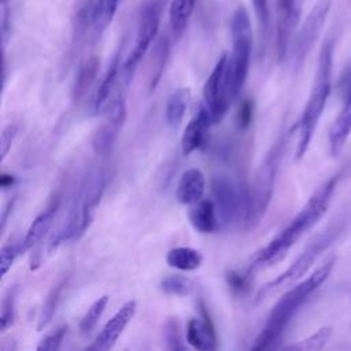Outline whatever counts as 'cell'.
<instances>
[{
  "label": "cell",
  "mask_w": 351,
  "mask_h": 351,
  "mask_svg": "<svg viewBox=\"0 0 351 351\" xmlns=\"http://www.w3.org/2000/svg\"><path fill=\"white\" fill-rule=\"evenodd\" d=\"M341 177L343 170L332 174L311 193L308 200L291 219V222L274 239H271L267 245L255 254L248 273L274 265L285 256L289 248L324 217Z\"/></svg>",
  "instance_id": "obj_1"
},
{
  "label": "cell",
  "mask_w": 351,
  "mask_h": 351,
  "mask_svg": "<svg viewBox=\"0 0 351 351\" xmlns=\"http://www.w3.org/2000/svg\"><path fill=\"white\" fill-rule=\"evenodd\" d=\"M335 256L326 259L307 278L293 285L278 299L261 332L255 337L250 351H271V347L281 337L293 315L306 303V300L328 280L335 266Z\"/></svg>",
  "instance_id": "obj_2"
},
{
  "label": "cell",
  "mask_w": 351,
  "mask_h": 351,
  "mask_svg": "<svg viewBox=\"0 0 351 351\" xmlns=\"http://www.w3.org/2000/svg\"><path fill=\"white\" fill-rule=\"evenodd\" d=\"M333 51L335 38L328 37L318 53L317 69L313 80V85L296 125L298 128V144L295 151V159L300 160L306 155L318 122L322 117L325 106L332 92V67H333Z\"/></svg>",
  "instance_id": "obj_3"
},
{
  "label": "cell",
  "mask_w": 351,
  "mask_h": 351,
  "mask_svg": "<svg viewBox=\"0 0 351 351\" xmlns=\"http://www.w3.org/2000/svg\"><path fill=\"white\" fill-rule=\"evenodd\" d=\"M285 143L287 133H281L256 170L252 185L248 189V210L244 221L247 228H254L259 223L271 202Z\"/></svg>",
  "instance_id": "obj_4"
},
{
  "label": "cell",
  "mask_w": 351,
  "mask_h": 351,
  "mask_svg": "<svg viewBox=\"0 0 351 351\" xmlns=\"http://www.w3.org/2000/svg\"><path fill=\"white\" fill-rule=\"evenodd\" d=\"M230 37L232 52L226 62V77L232 100H234L244 86L251 64L252 27L250 15L244 7H239L232 15Z\"/></svg>",
  "instance_id": "obj_5"
},
{
  "label": "cell",
  "mask_w": 351,
  "mask_h": 351,
  "mask_svg": "<svg viewBox=\"0 0 351 351\" xmlns=\"http://www.w3.org/2000/svg\"><path fill=\"white\" fill-rule=\"evenodd\" d=\"M106 185L107 176L103 170H96L88 177L84 186L81 188L67 223L62 230H59L56 237L52 239L49 245L51 250L56 248L60 243L80 239L86 232L95 217V210L100 203Z\"/></svg>",
  "instance_id": "obj_6"
},
{
  "label": "cell",
  "mask_w": 351,
  "mask_h": 351,
  "mask_svg": "<svg viewBox=\"0 0 351 351\" xmlns=\"http://www.w3.org/2000/svg\"><path fill=\"white\" fill-rule=\"evenodd\" d=\"M344 219L346 218L332 222L322 232L314 236L311 241L306 245L303 252L295 259V262L284 273H281L278 277H276L274 280H271L270 282H267L265 287L259 289L256 300H262L271 292L299 280L313 266V263L318 259V256L337 240V237L341 234V232L346 228Z\"/></svg>",
  "instance_id": "obj_7"
},
{
  "label": "cell",
  "mask_w": 351,
  "mask_h": 351,
  "mask_svg": "<svg viewBox=\"0 0 351 351\" xmlns=\"http://www.w3.org/2000/svg\"><path fill=\"white\" fill-rule=\"evenodd\" d=\"M165 3H166V0H148L144 4L133 45L130 48V52L122 62L121 74H122L125 84H129V81L132 80L134 70L137 69L144 53L151 47L152 41L156 40V37H158V29H159L162 10H163Z\"/></svg>",
  "instance_id": "obj_8"
},
{
  "label": "cell",
  "mask_w": 351,
  "mask_h": 351,
  "mask_svg": "<svg viewBox=\"0 0 351 351\" xmlns=\"http://www.w3.org/2000/svg\"><path fill=\"white\" fill-rule=\"evenodd\" d=\"M213 195L219 223L225 226L233 222L244 223L248 210V189L236 185L226 177H218L213 181Z\"/></svg>",
  "instance_id": "obj_9"
},
{
  "label": "cell",
  "mask_w": 351,
  "mask_h": 351,
  "mask_svg": "<svg viewBox=\"0 0 351 351\" xmlns=\"http://www.w3.org/2000/svg\"><path fill=\"white\" fill-rule=\"evenodd\" d=\"M332 0H318L308 15L300 25L296 36L292 41V62L293 67L299 70L308 56L310 51L315 45L324 25L326 22L328 14L330 11Z\"/></svg>",
  "instance_id": "obj_10"
},
{
  "label": "cell",
  "mask_w": 351,
  "mask_h": 351,
  "mask_svg": "<svg viewBox=\"0 0 351 351\" xmlns=\"http://www.w3.org/2000/svg\"><path fill=\"white\" fill-rule=\"evenodd\" d=\"M226 62L228 55L222 53L203 86V104L208 110L213 123H218L225 117L233 101L228 86Z\"/></svg>",
  "instance_id": "obj_11"
},
{
  "label": "cell",
  "mask_w": 351,
  "mask_h": 351,
  "mask_svg": "<svg viewBox=\"0 0 351 351\" xmlns=\"http://www.w3.org/2000/svg\"><path fill=\"white\" fill-rule=\"evenodd\" d=\"M106 119L96 129L92 137V147L100 156H106L111 152L117 137L126 119V99L123 90H118L110 97V103L104 107Z\"/></svg>",
  "instance_id": "obj_12"
},
{
  "label": "cell",
  "mask_w": 351,
  "mask_h": 351,
  "mask_svg": "<svg viewBox=\"0 0 351 351\" xmlns=\"http://www.w3.org/2000/svg\"><path fill=\"white\" fill-rule=\"evenodd\" d=\"M137 303L134 300L126 302L103 326L100 333L84 351H110L119 336L123 333L128 324L136 314Z\"/></svg>",
  "instance_id": "obj_13"
},
{
  "label": "cell",
  "mask_w": 351,
  "mask_h": 351,
  "mask_svg": "<svg viewBox=\"0 0 351 351\" xmlns=\"http://www.w3.org/2000/svg\"><path fill=\"white\" fill-rule=\"evenodd\" d=\"M304 0H277V53L278 59H284L289 43L292 41V34L299 23L300 12Z\"/></svg>",
  "instance_id": "obj_14"
},
{
  "label": "cell",
  "mask_w": 351,
  "mask_h": 351,
  "mask_svg": "<svg viewBox=\"0 0 351 351\" xmlns=\"http://www.w3.org/2000/svg\"><path fill=\"white\" fill-rule=\"evenodd\" d=\"M202 315L191 318L186 324V341L196 351H217L218 340L214 325L202 306Z\"/></svg>",
  "instance_id": "obj_15"
},
{
  "label": "cell",
  "mask_w": 351,
  "mask_h": 351,
  "mask_svg": "<svg viewBox=\"0 0 351 351\" xmlns=\"http://www.w3.org/2000/svg\"><path fill=\"white\" fill-rule=\"evenodd\" d=\"M213 123L211 117L206 106H200L199 111L193 115V118L186 123L182 136H181V149L184 155H189L193 151L199 149L204 141L210 125Z\"/></svg>",
  "instance_id": "obj_16"
},
{
  "label": "cell",
  "mask_w": 351,
  "mask_h": 351,
  "mask_svg": "<svg viewBox=\"0 0 351 351\" xmlns=\"http://www.w3.org/2000/svg\"><path fill=\"white\" fill-rule=\"evenodd\" d=\"M350 134H351V78L348 81L347 96L344 99L341 110L339 111L336 119L333 121L328 134L329 152L333 158L341 152Z\"/></svg>",
  "instance_id": "obj_17"
},
{
  "label": "cell",
  "mask_w": 351,
  "mask_h": 351,
  "mask_svg": "<svg viewBox=\"0 0 351 351\" xmlns=\"http://www.w3.org/2000/svg\"><path fill=\"white\" fill-rule=\"evenodd\" d=\"M206 191V177L197 167L185 170L177 184L176 197L184 206H192L203 199Z\"/></svg>",
  "instance_id": "obj_18"
},
{
  "label": "cell",
  "mask_w": 351,
  "mask_h": 351,
  "mask_svg": "<svg viewBox=\"0 0 351 351\" xmlns=\"http://www.w3.org/2000/svg\"><path fill=\"white\" fill-rule=\"evenodd\" d=\"M60 207V200L56 197L53 199L44 211H41L30 223L23 240L21 241V247H22V254L32 250L33 247H36L49 232L55 217L59 211Z\"/></svg>",
  "instance_id": "obj_19"
},
{
  "label": "cell",
  "mask_w": 351,
  "mask_h": 351,
  "mask_svg": "<svg viewBox=\"0 0 351 351\" xmlns=\"http://www.w3.org/2000/svg\"><path fill=\"white\" fill-rule=\"evenodd\" d=\"M188 219L192 228L199 233H213L221 225L215 204L210 199H202L189 206Z\"/></svg>",
  "instance_id": "obj_20"
},
{
  "label": "cell",
  "mask_w": 351,
  "mask_h": 351,
  "mask_svg": "<svg viewBox=\"0 0 351 351\" xmlns=\"http://www.w3.org/2000/svg\"><path fill=\"white\" fill-rule=\"evenodd\" d=\"M100 71V59L95 55L85 59L77 70L73 88H71V99L74 103H78L86 97L90 88L93 86Z\"/></svg>",
  "instance_id": "obj_21"
},
{
  "label": "cell",
  "mask_w": 351,
  "mask_h": 351,
  "mask_svg": "<svg viewBox=\"0 0 351 351\" xmlns=\"http://www.w3.org/2000/svg\"><path fill=\"white\" fill-rule=\"evenodd\" d=\"M121 49H122V45H121V48H118V51L112 56L104 75L99 81L100 84L97 85L96 92L93 93V97H92V104H90L92 111H100L103 107H106V104H107V101L111 96V92H112V88L117 82L119 71L122 70Z\"/></svg>",
  "instance_id": "obj_22"
},
{
  "label": "cell",
  "mask_w": 351,
  "mask_h": 351,
  "mask_svg": "<svg viewBox=\"0 0 351 351\" xmlns=\"http://www.w3.org/2000/svg\"><path fill=\"white\" fill-rule=\"evenodd\" d=\"M167 56H169V40L166 36H159L156 37L154 48L151 51V60H149V69H148V75H149L148 86L151 92L158 86L163 75Z\"/></svg>",
  "instance_id": "obj_23"
},
{
  "label": "cell",
  "mask_w": 351,
  "mask_h": 351,
  "mask_svg": "<svg viewBox=\"0 0 351 351\" xmlns=\"http://www.w3.org/2000/svg\"><path fill=\"white\" fill-rule=\"evenodd\" d=\"M191 101V89L189 88H177L171 92L167 99L165 119L170 128H177L184 121L185 112Z\"/></svg>",
  "instance_id": "obj_24"
},
{
  "label": "cell",
  "mask_w": 351,
  "mask_h": 351,
  "mask_svg": "<svg viewBox=\"0 0 351 351\" xmlns=\"http://www.w3.org/2000/svg\"><path fill=\"white\" fill-rule=\"evenodd\" d=\"M203 262L202 254L191 247H176L171 248L166 255V263L181 271H192L200 267Z\"/></svg>",
  "instance_id": "obj_25"
},
{
  "label": "cell",
  "mask_w": 351,
  "mask_h": 351,
  "mask_svg": "<svg viewBox=\"0 0 351 351\" xmlns=\"http://www.w3.org/2000/svg\"><path fill=\"white\" fill-rule=\"evenodd\" d=\"M197 0H171L169 7V22L176 36L181 34L195 10Z\"/></svg>",
  "instance_id": "obj_26"
},
{
  "label": "cell",
  "mask_w": 351,
  "mask_h": 351,
  "mask_svg": "<svg viewBox=\"0 0 351 351\" xmlns=\"http://www.w3.org/2000/svg\"><path fill=\"white\" fill-rule=\"evenodd\" d=\"M332 337V328L322 326L308 337L274 351H322Z\"/></svg>",
  "instance_id": "obj_27"
},
{
  "label": "cell",
  "mask_w": 351,
  "mask_h": 351,
  "mask_svg": "<svg viewBox=\"0 0 351 351\" xmlns=\"http://www.w3.org/2000/svg\"><path fill=\"white\" fill-rule=\"evenodd\" d=\"M163 344L165 351H189L188 341L184 339L180 321L177 317H169L163 324Z\"/></svg>",
  "instance_id": "obj_28"
},
{
  "label": "cell",
  "mask_w": 351,
  "mask_h": 351,
  "mask_svg": "<svg viewBox=\"0 0 351 351\" xmlns=\"http://www.w3.org/2000/svg\"><path fill=\"white\" fill-rule=\"evenodd\" d=\"M119 0H97L93 8V29L96 36H100L111 23Z\"/></svg>",
  "instance_id": "obj_29"
},
{
  "label": "cell",
  "mask_w": 351,
  "mask_h": 351,
  "mask_svg": "<svg viewBox=\"0 0 351 351\" xmlns=\"http://www.w3.org/2000/svg\"><path fill=\"white\" fill-rule=\"evenodd\" d=\"M107 304H108L107 295L100 296L90 304V307L88 308V311L85 313V315L81 318V322H80V332L82 336L89 335L95 329V326L100 321Z\"/></svg>",
  "instance_id": "obj_30"
},
{
  "label": "cell",
  "mask_w": 351,
  "mask_h": 351,
  "mask_svg": "<svg viewBox=\"0 0 351 351\" xmlns=\"http://www.w3.org/2000/svg\"><path fill=\"white\" fill-rule=\"evenodd\" d=\"M160 289L166 295H176V296H188L193 291V282L188 277L180 274H171L165 277L160 281Z\"/></svg>",
  "instance_id": "obj_31"
},
{
  "label": "cell",
  "mask_w": 351,
  "mask_h": 351,
  "mask_svg": "<svg viewBox=\"0 0 351 351\" xmlns=\"http://www.w3.org/2000/svg\"><path fill=\"white\" fill-rule=\"evenodd\" d=\"M64 285H66V280H62L47 295V298L44 300V304H43V308H41V313H40V317H38V325H37L38 329L45 328L49 324V321L52 319V315L56 310V306H58V302H59V298L62 295V291H63Z\"/></svg>",
  "instance_id": "obj_32"
},
{
  "label": "cell",
  "mask_w": 351,
  "mask_h": 351,
  "mask_svg": "<svg viewBox=\"0 0 351 351\" xmlns=\"http://www.w3.org/2000/svg\"><path fill=\"white\" fill-rule=\"evenodd\" d=\"M16 292L18 287L12 285L7 289L1 300V310H0V326L1 330H7L12 326L15 321V303H16Z\"/></svg>",
  "instance_id": "obj_33"
},
{
  "label": "cell",
  "mask_w": 351,
  "mask_h": 351,
  "mask_svg": "<svg viewBox=\"0 0 351 351\" xmlns=\"http://www.w3.org/2000/svg\"><path fill=\"white\" fill-rule=\"evenodd\" d=\"M22 254L21 243L18 241H8L1 247L0 252V267H1V277L7 274V271L14 265L15 259Z\"/></svg>",
  "instance_id": "obj_34"
},
{
  "label": "cell",
  "mask_w": 351,
  "mask_h": 351,
  "mask_svg": "<svg viewBox=\"0 0 351 351\" xmlns=\"http://www.w3.org/2000/svg\"><path fill=\"white\" fill-rule=\"evenodd\" d=\"M255 11V16L259 25V30L262 37L266 38L269 26H270V7H269V0H251Z\"/></svg>",
  "instance_id": "obj_35"
},
{
  "label": "cell",
  "mask_w": 351,
  "mask_h": 351,
  "mask_svg": "<svg viewBox=\"0 0 351 351\" xmlns=\"http://www.w3.org/2000/svg\"><path fill=\"white\" fill-rule=\"evenodd\" d=\"M66 326H60L47 335L37 346L36 351H59L66 336Z\"/></svg>",
  "instance_id": "obj_36"
},
{
  "label": "cell",
  "mask_w": 351,
  "mask_h": 351,
  "mask_svg": "<svg viewBox=\"0 0 351 351\" xmlns=\"http://www.w3.org/2000/svg\"><path fill=\"white\" fill-rule=\"evenodd\" d=\"M18 123L11 122L8 125H5L1 130V137H0V156L1 159H4L7 156V154L11 149V145L16 137L18 133Z\"/></svg>",
  "instance_id": "obj_37"
},
{
  "label": "cell",
  "mask_w": 351,
  "mask_h": 351,
  "mask_svg": "<svg viewBox=\"0 0 351 351\" xmlns=\"http://www.w3.org/2000/svg\"><path fill=\"white\" fill-rule=\"evenodd\" d=\"M252 121V103L244 100L237 112V125L240 129H247Z\"/></svg>",
  "instance_id": "obj_38"
},
{
  "label": "cell",
  "mask_w": 351,
  "mask_h": 351,
  "mask_svg": "<svg viewBox=\"0 0 351 351\" xmlns=\"http://www.w3.org/2000/svg\"><path fill=\"white\" fill-rule=\"evenodd\" d=\"M226 278H228L229 287H230L234 292H241V293H243V292L247 291V288H248L247 276L230 270V271L226 274Z\"/></svg>",
  "instance_id": "obj_39"
},
{
  "label": "cell",
  "mask_w": 351,
  "mask_h": 351,
  "mask_svg": "<svg viewBox=\"0 0 351 351\" xmlns=\"http://www.w3.org/2000/svg\"><path fill=\"white\" fill-rule=\"evenodd\" d=\"M16 350H18V343H16L15 339L8 337V339H4L1 341L0 351H16Z\"/></svg>",
  "instance_id": "obj_40"
},
{
  "label": "cell",
  "mask_w": 351,
  "mask_h": 351,
  "mask_svg": "<svg viewBox=\"0 0 351 351\" xmlns=\"http://www.w3.org/2000/svg\"><path fill=\"white\" fill-rule=\"evenodd\" d=\"M15 182V178L11 174H1L0 177V185L3 189H5L7 186H11Z\"/></svg>",
  "instance_id": "obj_41"
},
{
  "label": "cell",
  "mask_w": 351,
  "mask_h": 351,
  "mask_svg": "<svg viewBox=\"0 0 351 351\" xmlns=\"http://www.w3.org/2000/svg\"><path fill=\"white\" fill-rule=\"evenodd\" d=\"M1 1V7H7L8 4V0H0Z\"/></svg>",
  "instance_id": "obj_42"
},
{
  "label": "cell",
  "mask_w": 351,
  "mask_h": 351,
  "mask_svg": "<svg viewBox=\"0 0 351 351\" xmlns=\"http://www.w3.org/2000/svg\"><path fill=\"white\" fill-rule=\"evenodd\" d=\"M350 328H351V322H350Z\"/></svg>",
  "instance_id": "obj_43"
}]
</instances>
